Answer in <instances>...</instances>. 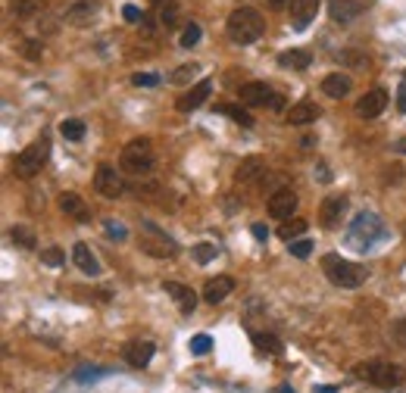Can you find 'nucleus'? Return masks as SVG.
Wrapping results in <instances>:
<instances>
[{"label": "nucleus", "instance_id": "obj_28", "mask_svg": "<svg viewBox=\"0 0 406 393\" xmlns=\"http://www.w3.org/2000/svg\"><path fill=\"white\" fill-rule=\"evenodd\" d=\"M307 228H309L307 218H288V225H281V228H278V237L285 240V244H291V240H297Z\"/></svg>", "mask_w": 406, "mask_h": 393}, {"label": "nucleus", "instance_id": "obj_33", "mask_svg": "<svg viewBox=\"0 0 406 393\" xmlns=\"http://www.w3.org/2000/svg\"><path fill=\"white\" fill-rule=\"evenodd\" d=\"M19 54L25 56V60H41V56H44V44H41L38 38H28V41H23L19 44Z\"/></svg>", "mask_w": 406, "mask_h": 393}, {"label": "nucleus", "instance_id": "obj_39", "mask_svg": "<svg viewBox=\"0 0 406 393\" xmlns=\"http://www.w3.org/2000/svg\"><path fill=\"white\" fill-rule=\"evenodd\" d=\"M41 262L50 266V268H56V266H63V262H66V256H63L60 247H47V250H41Z\"/></svg>", "mask_w": 406, "mask_h": 393}, {"label": "nucleus", "instance_id": "obj_23", "mask_svg": "<svg viewBox=\"0 0 406 393\" xmlns=\"http://www.w3.org/2000/svg\"><path fill=\"white\" fill-rule=\"evenodd\" d=\"M250 340H253V347H257L259 353H266V356H285V344H281V337H275V334H269V331H253Z\"/></svg>", "mask_w": 406, "mask_h": 393}, {"label": "nucleus", "instance_id": "obj_4", "mask_svg": "<svg viewBox=\"0 0 406 393\" xmlns=\"http://www.w3.org/2000/svg\"><path fill=\"white\" fill-rule=\"evenodd\" d=\"M154 144L147 141V137H135V141H128L125 147L119 153V169L125 175H135V178H147L150 172H154Z\"/></svg>", "mask_w": 406, "mask_h": 393}, {"label": "nucleus", "instance_id": "obj_32", "mask_svg": "<svg viewBox=\"0 0 406 393\" xmlns=\"http://www.w3.org/2000/svg\"><path fill=\"white\" fill-rule=\"evenodd\" d=\"M219 113H226V116H231V119L238 122L241 128H253V116L247 113L244 106H219Z\"/></svg>", "mask_w": 406, "mask_h": 393}, {"label": "nucleus", "instance_id": "obj_31", "mask_svg": "<svg viewBox=\"0 0 406 393\" xmlns=\"http://www.w3.org/2000/svg\"><path fill=\"white\" fill-rule=\"evenodd\" d=\"M216 253H219V250H216V244H209V240H200V244H194V247H191V256L197 259L200 266L213 262V259H216Z\"/></svg>", "mask_w": 406, "mask_h": 393}, {"label": "nucleus", "instance_id": "obj_35", "mask_svg": "<svg viewBox=\"0 0 406 393\" xmlns=\"http://www.w3.org/2000/svg\"><path fill=\"white\" fill-rule=\"evenodd\" d=\"M156 13H159V25H163V28H176V22H178V4L156 6Z\"/></svg>", "mask_w": 406, "mask_h": 393}, {"label": "nucleus", "instance_id": "obj_48", "mask_svg": "<svg viewBox=\"0 0 406 393\" xmlns=\"http://www.w3.org/2000/svg\"><path fill=\"white\" fill-rule=\"evenodd\" d=\"M397 109H400V113H406V82L397 87Z\"/></svg>", "mask_w": 406, "mask_h": 393}, {"label": "nucleus", "instance_id": "obj_30", "mask_svg": "<svg viewBox=\"0 0 406 393\" xmlns=\"http://www.w3.org/2000/svg\"><path fill=\"white\" fill-rule=\"evenodd\" d=\"M60 135L66 141H82L85 137V122L82 119H63L60 122Z\"/></svg>", "mask_w": 406, "mask_h": 393}, {"label": "nucleus", "instance_id": "obj_10", "mask_svg": "<svg viewBox=\"0 0 406 393\" xmlns=\"http://www.w3.org/2000/svg\"><path fill=\"white\" fill-rule=\"evenodd\" d=\"M297 194L291 191V187H278V191H272V196L266 200V209H269V216L272 218H294V213H297Z\"/></svg>", "mask_w": 406, "mask_h": 393}, {"label": "nucleus", "instance_id": "obj_1", "mask_svg": "<svg viewBox=\"0 0 406 393\" xmlns=\"http://www.w3.org/2000/svg\"><path fill=\"white\" fill-rule=\"evenodd\" d=\"M322 275L340 290H357L369 281V268L359 262H350L338 253H325L322 256Z\"/></svg>", "mask_w": 406, "mask_h": 393}, {"label": "nucleus", "instance_id": "obj_9", "mask_svg": "<svg viewBox=\"0 0 406 393\" xmlns=\"http://www.w3.org/2000/svg\"><path fill=\"white\" fill-rule=\"evenodd\" d=\"M347 206H350V200H347L344 194H331L322 200V206H319V222H322L325 231H335L340 222H344V213Z\"/></svg>", "mask_w": 406, "mask_h": 393}, {"label": "nucleus", "instance_id": "obj_40", "mask_svg": "<svg viewBox=\"0 0 406 393\" xmlns=\"http://www.w3.org/2000/svg\"><path fill=\"white\" fill-rule=\"evenodd\" d=\"M209 349H213V337H209V334H197V337L191 340V353L194 356H207Z\"/></svg>", "mask_w": 406, "mask_h": 393}, {"label": "nucleus", "instance_id": "obj_15", "mask_svg": "<svg viewBox=\"0 0 406 393\" xmlns=\"http://www.w3.org/2000/svg\"><path fill=\"white\" fill-rule=\"evenodd\" d=\"M231 290H235V278H231V275H219V278H209L203 284V300L209 306H219Z\"/></svg>", "mask_w": 406, "mask_h": 393}, {"label": "nucleus", "instance_id": "obj_20", "mask_svg": "<svg viewBox=\"0 0 406 393\" xmlns=\"http://www.w3.org/2000/svg\"><path fill=\"white\" fill-rule=\"evenodd\" d=\"M72 262H75V266L82 268L85 275H91V278H97V275H100V262H97V256H94L91 247L82 244V240H78V244L72 247Z\"/></svg>", "mask_w": 406, "mask_h": 393}, {"label": "nucleus", "instance_id": "obj_43", "mask_svg": "<svg viewBox=\"0 0 406 393\" xmlns=\"http://www.w3.org/2000/svg\"><path fill=\"white\" fill-rule=\"evenodd\" d=\"M194 72H197V66H178V69L176 72H172V82H176V85H187V82H191V78H194Z\"/></svg>", "mask_w": 406, "mask_h": 393}, {"label": "nucleus", "instance_id": "obj_18", "mask_svg": "<svg viewBox=\"0 0 406 393\" xmlns=\"http://www.w3.org/2000/svg\"><path fill=\"white\" fill-rule=\"evenodd\" d=\"M269 97H272V91L266 82H247L238 87V100H241L244 106H266Z\"/></svg>", "mask_w": 406, "mask_h": 393}, {"label": "nucleus", "instance_id": "obj_46", "mask_svg": "<svg viewBox=\"0 0 406 393\" xmlns=\"http://www.w3.org/2000/svg\"><path fill=\"white\" fill-rule=\"evenodd\" d=\"M250 231H253V237H257L259 244H266V240H269V228H266V222H253Z\"/></svg>", "mask_w": 406, "mask_h": 393}, {"label": "nucleus", "instance_id": "obj_55", "mask_svg": "<svg viewBox=\"0 0 406 393\" xmlns=\"http://www.w3.org/2000/svg\"><path fill=\"white\" fill-rule=\"evenodd\" d=\"M403 231H406V228H403Z\"/></svg>", "mask_w": 406, "mask_h": 393}, {"label": "nucleus", "instance_id": "obj_29", "mask_svg": "<svg viewBox=\"0 0 406 393\" xmlns=\"http://www.w3.org/2000/svg\"><path fill=\"white\" fill-rule=\"evenodd\" d=\"M10 237H13V244L23 247V250H35V231L28 228V225H13Z\"/></svg>", "mask_w": 406, "mask_h": 393}, {"label": "nucleus", "instance_id": "obj_7", "mask_svg": "<svg viewBox=\"0 0 406 393\" xmlns=\"http://www.w3.org/2000/svg\"><path fill=\"white\" fill-rule=\"evenodd\" d=\"M47 153H50V141H47V137H38V141H32V144H28V147L16 156V163H13V175H16V178H23V181L35 178V175L44 169Z\"/></svg>", "mask_w": 406, "mask_h": 393}, {"label": "nucleus", "instance_id": "obj_5", "mask_svg": "<svg viewBox=\"0 0 406 393\" xmlns=\"http://www.w3.org/2000/svg\"><path fill=\"white\" fill-rule=\"evenodd\" d=\"M381 237H384V225H381V218L375 213H359L357 218H353L350 228H347V244L357 247L359 253L372 250Z\"/></svg>", "mask_w": 406, "mask_h": 393}, {"label": "nucleus", "instance_id": "obj_11", "mask_svg": "<svg viewBox=\"0 0 406 393\" xmlns=\"http://www.w3.org/2000/svg\"><path fill=\"white\" fill-rule=\"evenodd\" d=\"M209 94H213V82H209V78H203V82H197L191 91L181 94V97L176 100V109H178V113H194V109H200L203 104H207Z\"/></svg>", "mask_w": 406, "mask_h": 393}, {"label": "nucleus", "instance_id": "obj_12", "mask_svg": "<svg viewBox=\"0 0 406 393\" xmlns=\"http://www.w3.org/2000/svg\"><path fill=\"white\" fill-rule=\"evenodd\" d=\"M384 106H388V94L381 87H372L357 100V116L359 119H375V116L384 113Z\"/></svg>", "mask_w": 406, "mask_h": 393}, {"label": "nucleus", "instance_id": "obj_21", "mask_svg": "<svg viewBox=\"0 0 406 393\" xmlns=\"http://www.w3.org/2000/svg\"><path fill=\"white\" fill-rule=\"evenodd\" d=\"M322 94L325 97H347L350 94V75H344V72H331V75L322 78Z\"/></svg>", "mask_w": 406, "mask_h": 393}, {"label": "nucleus", "instance_id": "obj_19", "mask_svg": "<svg viewBox=\"0 0 406 393\" xmlns=\"http://www.w3.org/2000/svg\"><path fill=\"white\" fill-rule=\"evenodd\" d=\"M56 203H60V209L66 216H72V218H78V222H88L91 218V209H88V203L82 200L75 191H63L60 196H56Z\"/></svg>", "mask_w": 406, "mask_h": 393}, {"label": "nucleus", "instance_id": "obj_26", "mask_svg": "<svg viewBox=\"0 0 406 393\" xmlns=\"http://www.w3.org/2000/svg\"><path fill=\"white\" fill-rule=\"evenodd\" d=\"M313 63V56H309V50H285V54L278 56V66H285V69H307V66Z\"/></svg>", "mask_w": 406, "mask_h": 393}, {"label": "nucleus", "instance_id": "obj_52", "mask_svg": "<svg viewBox=\"0 0 406 393\" xmlns=\"http://www.w3.org/2000/svg\"><path fill=\"white\" fill-rule=\"evenodd\" d=\"M169 4H178V0H154V6H169Z\"/></svg>", "mask_w": 406, "mask_h": 393}, {"label": "nucleus", "instance_id": "obj_13", "mask_svg": "<svg viewBox=\"0 0 406 393\" xmlns=\"http://www.w3.org/2000/svg\"><path fill=\"white\" fill-rule=\"evenodd\" d=\"M154 353H156V344H154V340H132V344H125V349H122V356H125V362H128L132 368L150 366Z\"/></svg>", "mask_w": 406, "mask_h": 393}, {"label": "nucleus", "instance_id": "obj_8", "mask_svg": "<svg viewBox=\"0 0 406 393\" xmlns=\"http://www.w3.org/2000/svg\"><path fill=\"white\" fill-rule=\"evenodd\" d=\"M94 187H97V194L110 196V200H119V196L128 191L125 178H122V175L116 172L113 166H106V163H100L97 172H94Z\"/></svg>", "mask_w": 406, "mask_h": 393}, {"label": "nucleus", "instance_id": "obj_14", "mask_svg": "<svg viewBox=\"0 0 406 393\" xmlns=\"http://www.w3.org/2000/svg\"><path fill=\"white\" fill-rule=\"evenodd\" d=\"M163 290L176 300V306L181 309V316H191L197 309V294H194L187 284H178V281H163Z\"/></svg>", "mask_w": 406, "mask_h": 393}, {"label": "nucleus", "instance_id": "obj_2", "mask_svg": "<svg viewBox=\"0 0 406 393\" xmlns=\"http://www.w3.org/2000/svg\"><path fill=\"white\" fill-rule=\"evenodd\" d=\"M353 375L379 390H394V387H400V384H406V368L397 366V362H388V359L359 362V366L353 368Z\"/></svg>", "mask_w": 406, "mask_h": 393}, {"label": "nucleus", "instance_id": "obj_24", "mask_svg": "<svg viewBox=\"0 0 406 393\" xmlns=\"http://www.w3.org/2000/svg\"><path fill=\"white\" fill-rule=\"evenodd\" d=\"M319 116H322V109H319L316 104H297V106H291L288 109V125H309V122H316Z\"/></svg>", "mask_w": 406, "mask_h": 393}, {"label": "nucleus", "instance_id": "obj_53", "mask_svg": "<svg viewBox=\"0 0 406 393\" xmlns=\"http://www.w3.org/2000/svg\"><path fill=\"white\" fill-rule=\"evenodd\" d=\"M316 393H338V387H316Z\"/></svg>", "mask_w": 406, "mask_h": 393}, {"label": "nucleus", "instance_id": "obj_38", "mask_svg": "<svg viewBox=\"0 0 406 393\" xmlns=\"http://www.w3.org/2000/svg\"><path fill=\"white\" fill-rule=\"evenodd\" d=\"M110 375V368H100V366H91V368H75V381H97V378Z\"/></svg>", "mask_w": 406, "mask_h": 393}, {"label": "nucleus", "instance_id": "obj_17", "mask_svg": "<svg viewBox=\"0 0 406 393\" xmlns=\"http://www.w3.org/2000/svg\"><path fill=\"white\" fill-rule=\"evenodd\" d=\"M238 185H257V181H266V163L259 156H247L235 172Z\"/></svg>", "mask_w": 406, "mask_h": 393}, {"label": "nucleus", "instance_id": "obj_54", "mask_svg": "<svg viewBox=\"0 0 406 393\" xmlns=\"http://www.w3.org/2000/svg\"><path fill=\"white\" fill-rule=\"evenodd\" d=\"M278 393H294V390L288 387V384H281V387H278Z\"/></svg>", "mask_w": 406, "mask_h": 393}, {"label": "nucleus", "instance_id": "obj_22", "mask_svg": "<svg viewBox=\"0 0 406 393\" xmlns=\"http://www.w3.org/2000/svg\"><path fill=\"white\" fill-rule=\"evenodd\" d=\"M97 10H100V0H75V4L66 10V22H72V25H85Z\"/></svg>", "mask_w": 406, "mask_h": 393}, {"label": "nucleus", "instance_id": "obj_34", "mask_svg": "<svg viewBox=\"0 0 406 393\" xmlns=\"http://www.w3.org/2000/svg\"><path fill=\"white\" fill-rule=\"evenodd\" d=\"M200 25H197V22H187V25L185 28H181V38H178V44H181V47H185V50H191L194 47V44H197L200 41Z\"/></svg>", "mask_w": 406, "mask_h": 393}, {"label": "nucleus", "instance_id": "obj_41", "mask_svg": "<svg viewBox=\"0 0 406 393\" xmlns=\"http://www.w3.org/2000/svg\"><path fill=\"white\" fill-rule=\"evenodd\" d=\"M132 85H137V87H156L159 85V75H156V72H135Z\"/></svg>", "mask_w": 406, "mask_h": 393}, {"label": "nucleus", "instance_id": "obj_3", "mask_svg": "<svg viewBox=\"0 0 406 393\" xmlns=\"http://www.w3.org/2000/svg\"><path fill=\"white\" fill-rule=\"evenodd\" d=\"M226 28H228L231 41L241 44V47H247V44L263 38L266 22H263V16H259V10H253V6H238V10H231Z\"/></svg>", "mask_w": 406, "mask_h": 393}, {"label": "nucleus", "instance_id": "obj_49", "mask_svg": "<svg viewBox=\"0 0 406 393\" xmlns=\"http://www.w3.org/2000/svg\"><path fill=\"white\" fill-rule=\"evenodd\" d=\"M266 104H269V109H281V106H285V97H281V94H272Z\"/></svg>", "mask_w": 406, "mask_h": 393}, {"label": "nucleus", "instance_id": "obj_6", "mask_svg": "<svg viewBox=\"0 0 406 393\" xmlns=\"http://www.w3.org/2000/svg\"><path fill=\"white\" fill-rule=\"evenodd\" d=\"M137 247L154 259H176L178 256V244L166 235L159 225L154 222H141V235H137Z\"/></svg>", "mask_w": 406, "mask_h": 393}, {"label": "nucleus", "instance_id": "obj_42", "mask_svg": "<svg viewBox=\"0 0 406 393\" xmlns=\"http://www.w3.org/2000/svg\"><path fill=\"white\" fill-rule=\"evenodd\" d=\"M340 60L350 63V66H357V69H369V56L366 54H357V50H344V54H340Z\"/></svg>", "mask_w": 406, "mask_h": 393}, {"label": "nucleus", "instance_id": "obj_16", "mask_svg": "<svg viewBox=\"0 0 406 393\" xmlns=\"http://www.w3.org/2000/svg\"><path fill=\"white\" fill-rule=\"evenodd\" d=\"M288 10H291V25L297 28V32H303V28L316 19L319 0H291V6H288Z\"/></svg>", "mask_w": 406, "mask_h": 393}, {"label": "nucleus", "instance_id": "obj_36", "mask_svg": "<svg viewBox=\"0 0 406 393\" xmlns=\"http://www.w3.org/2000/svg\"><path fill=\"white\" fill-rule=\"evenodd\" d=\"M104 231H106V237H110V240H119V244L128 237L125 225H122V222H116V218H106V222H104Z\"/></svg>", "mask_w": 406, "mask_h": 393}, {"label": "nucleus", "instance_id": "obj_50", "mask_svg": "<svg viewBox=\"0 0 406 393\" xmlns=\"http://www.w3.org/2000/svg\"><path fill=\"white\" fill-rule=\"evenodd\" d=\"M266 6L269 10H285V6H291V0H266Z\"/></svg>", "mask_w": 406, "mask_h": 393}, {"label": "nucleus", "instance_id": "obj_27", "mask_svg": "<svg viewBox=\"0 0 406 393\" xmlns=\"http://www.w3.org/2000/svg\"><path fill=\"white\" fill-rule=\"evenodd\" d=\"M10 10L16 13V19H32L44 10V0H10Z\"/></svg>", "mask_w": 406, "mask_h": 393}, {"label": "nucleus", "instance_id": "obj_37", "mask_svg": "<svg viewBox=\"0 0 406 393\" xmlns=\"http://www.w3.org/2000/svg\"><path fill=\"white\" fill-rule=\"evenodd\" d=\"M388 337H390V344H397V347L406 349V318H400V322H394V325L388 328Z\"/></svg>", "mask_w": 406, "mask_h": 393}, {"label": "nucleus", "instance_id": "obj_44", "mask_svg": "<svg viewBox=\"0 0 406 393\" xmlns=\"http://www.w3.org/2000/svg\"><path fill=\"white\" fill-rule=\"evenodd\" d=\"M309 253H313V244H309V240H291V256L307 259Z\"/></svg>", "mask_w": 406, "mask_h": 393}, {"label": "nucleus", "instance_id": "obj_51", "mask_svg": "<svg viewBox=\"0 0 406 393\" xmlns=\"http://www.w3.org/2000/svg\"><path fill=\"white\" fill-rule=\"evenodd\" d=\"M394 150H397V153H403V156H406V137H400V141L394 144Z\"/></svg>", "mask_w": 406, "mask_h": 393}, {"label": "nucleus", "instance_id": "obj_25", "mask_svg": "<svg viewBox=\"0 0 406 393\" xmlns=\"http://www.w3.org/2000/svg\"><path fill=\"white\" fill-rule=\"evenodd\" d=\"M359 13H362V4H357V0H331V19L340 22V25L353 22Z\"/></svg>", "mask_w": 406, "mask_h": 393}, {"label": "nucleus", "instance_id": "obj_45", "mask_svg": "<svg viewBox=\"0 0 406 393\" xmlns=\"http://www.w3.org/2000/svg\"><path fill=\"white\" fill-rule=\"evenodd\" d=\"M122 19H125V22H144V13H141V6H135V4H125V6H122Z\"/></svg>", "mask_w": 406, "mask_h": 393}, {"label": "nucleus", "instance_id": "obj_47", "mask_svg": "<svg viewBox=\"0 0 406 393\" xmlns=\"http://www.w3.org/2000/svg\"><path fill=\"white\" fill-rule=\"evenodd\" d=\"M384 181H388V185H400V181H403V169H400V166H390V169L384 172Z\"/></svg>", "mask_w": 406, "mask_h": 393}]
</instances>
